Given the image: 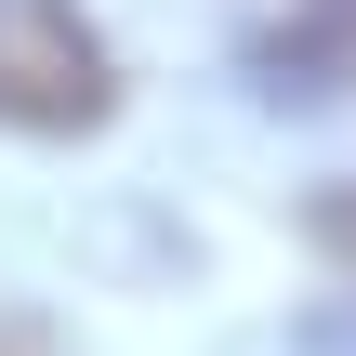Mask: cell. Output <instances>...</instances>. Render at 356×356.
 <instances>
[{
    "mask_svg": "<svg viewBox=\"0 0 356 356\" xmlns=\"http://www.w3.org/2000/svg\"><path fill=\"white\" fill-rule=\"evenodd\" d=\"M119 106V66L79 0H0V132H92Z\"/></svg>",
    "mask_w": 356,
    "mask_h": 356,
    "instance_id": "1",
    "label": "cell"
},
{
    "mask_svg": "<svg viewBox=\"0 0 356 356\" xmlns=\"http://www.w3.org/2000/svg\"><path fill=\"white\" fill-rule=\"evenodd\" d=\"M238 66H251L277 106H330V92H356V0H251Z\"/></svg>",
    "mask_w": 356,
    "mask_h": 356,
    "instance_id": "2",
    "label": "cell"
},
{
    "mask_svg": "<svg viewBox=\"0 0 356 356\" xmlns=\"http://www.w3.org/2000/svg\"><path fill=\"white\" fill-rule=\"evenodd\" d=\"M317 238H330V264H343V277H356V185H343V198H330V211H317Z\"/></svg>",
    "mask_w": 356,
    "mask_h": 356,
    "instance_id": "3",
    "label": "cell"
},
{
    "mask_svg": "<svg viewBox=\"0 0 356 356\" xmlns=\"http://www.w3.org/2000/svg\"><path fill=\"white\" fill-rule=\"evenodd\" d=\"M0 356H26V343H0Z\"/></svg>",
    "mask_w": 356,
    "mask_h": 356,
    "instance_id": "4",
    "label": "cell"
}]
</instances>
